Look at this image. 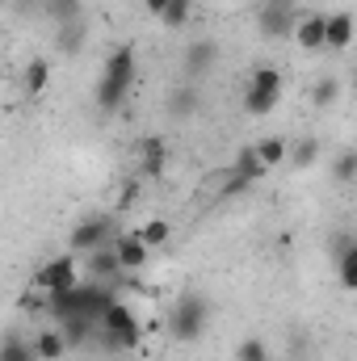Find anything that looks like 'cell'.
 Here are the masks:
<instances>
[{
  "label": "cell",
  "instance_id": "26",
  "mask_svg": "<svg viewBox=\"0 0 357 361\" xmlns=\"http://www.w3.org/2000/svg\"><path fill=\"white\" fill-rule=\"evenodd\" d=\"M337 97H341V80L337 76H324V80H315L311 85V101L324 109V105H337Z\"/></svg>",
  "mask_w": 357,
  "mask_h": 361
},
{
  "label": "cell",
  "instance_id": "6",
  "mask_svg": "<svg viewBox=\"0 0 357 361\" xmlns=\"http://www.w3.org/2000/svg\"><path fill=\"white\" fill-rule=\"evenodd\" d=\"M30 281H34V290H42L47 298H55V294H68L72 286H80V273H76V261L68 252V257H55V261L38 265Z\"/></svg>",
  "mask_w": 357,
  "mask_h": 361
},
{
  "label": "cell",
  "instance_id": "28",
  "mask_svg": "<svg viewBox=\"0 0 357 361\" xmlns=\"http://www.w3.org/2000/svg\"><path fill=\"white\" fill-rule=\"evenodd\" d=\"M332 180H337V185H353L357 180V152H341V156H337Z\"/></svg>",
  "mask_w": 357,
  "mask_h": 361
},
{
  "label": "cell",
  "instance_id": "7",
  "mask_svg": "<svg viewBox=\"0 0 357 361\" xmlns=\"http://www.w3.org/2000/svg\"><path fill=\"white\" fill-rule=\"evenodd\" d=\"M214 63H219V42H214V38H198V42L185 47L181 68H185L189 80H206V76L214 72Z\"/></svg>",
  "mask_w": 357,
  "mask_h": 361
},
{
  "label": "cell",
  "instance_id": "31",
  "mask_svg": "<svg viewBox=\"0 0 357 361\" xmlns=\"http://www.w3.org/2000/svg\"><path fill=\"white\" fill-rule=\"evenodd\" d=\"M244 189H253V180H244L240 173H227V185H223V193H244Z\"/></svg>",
  "mask_w": 357,
  "mask_h": 361
},
{
  "label": "cell",
  "instance_id": "21",
  "mask_svg": "<svg viewBox=\"0 0 357 361\" xmlns=\"http://www.w3.org/2000/svg\"><path fill=\"white\" fill-rule=\"evenodd\" d=\"M0 361H38V349H34V341H21L17 332H8L4 349H0Z\"/></svg>",
  "mask_w": 357,
  "mask_h": 361
},
{
  "label": "cell",
  "instance_id": "4",
  "mask_svg": "<svg viewBox=\"0 0 357 361\" xmlns=\"http://www.w3.org/2000/svg\"><path fill=\"white\" fill-rule=\"evenodd\" d=\"M277 101H282V72L265 63L244 85V109H248V118H265V114L277 109Z\"/></svg>",
  "mask_w": 357,
  "mask_h": 361
},
{
  "label": "cell",
  "instance_id": "16",
  "mask_svg": "<svg viewBox=\"0 0 357 361\" xmlns=\"http://www.w3.org/2000/svg\"><path fill=\"white\" fill-rule=\"evenodd\" d=\"M34 349H38V361H59L72 345H68L63 328H42V332L34 336Z\"/></svg>",
  "mask_w": 357,
  "mask_h": 361
},
{
  "label": "cell",
  "instance_id": "3",
  "mask_svg": "<svg viewBox=\"0 0 357 361\" xmlns=\"http://www.w3.org/2000/svg\"><path fill=\"white\" fill-rule=\"evenodd\" d=\"M206 324H210V298L206 294H181L177 302H173V311H169V332H173V341L181 345H189V341H202V332H206Z\"/></svg>",
  "mask_w": 357,
  "mask_h": 361
},
{
  "label": "cell",
  "instance_id": "19",
  "mask_svg": "<svg viewBox=\"0 0 357 361\" xmlns=\"http://www.w3.org/2000/svg\"><path fill=\"white\" fill-rule=\"evenodd\" d=\"M253 147H257V156L265 160V169L282 164V160H290V143H286L282 135H265V139H257Z\"/></svg>",
  "mask_w": 357,
  "mask_h": 361
},
{
  "label": "cell",
  "instance_id": "29",
  "mask_svg": "<svg viewBox=\"0 0 357 361\" xmlns=\"http://www.w3.org/2000/svg\"><path fill=\"white\" fill-rule=\"evenodd\" d=\"M290 160H294V169H311V164L320 160V143H315V139L294 143V147H290Z\"/></svg>",
  "mask_w": 357,
  "mask_h": 361
},
{
  "label": "cell",
  "instance_id": "22",
  "mask_svg": "<svg viewBox=\"0 0 357 361\" xmlns=\"http://www.w3.org/2000/svg\"><path fill=\"white\" fill-rule=\"evenodd\" d=\"M47 85H51V63H47V59H30V63H25V92L38 97Z\"/></svg>",
  "mask_w": 357,
  "mask_h": 361
},
{
  "label": "cell",
  "instance_id": "25",
  "mask_svg": "<svg viewBox=\"0 0 357 361\" xmlns=\"http://www.w3.org/2000/svg\"><path fill=\"white\" fill-rule=\"evenodd\" d=\"M160 21H164L169 30H181V25H189V21H193V0H173V4L160 13Z\"/></svg>",
  "mask_w": 357,
  "mask_h": 361
},
{
  "label": "cell",
  "instance_id": "1",
  "mask_svg": "<svg viewBox=\"0 0 357 361\" xmlns=\"http://www.w3.org/2000/svg\"><path fill=\"white\" fill-rule=\"evenodd\" d=\"M135 80H139V59H135V47H114L109 55H105V63H101V80H97V105L109 114V109H118L131 89H135Z\"/></svg>",
  "mask_w": 357,
  "mask_h": 361
},
{
  "label": "cell",
  "instance_id": "24",
  "mask_svg": "<svg viewBox=\"0 0 357 361\" xmlns=\"http://www.w3.org/2000/svg\"><path fill=\"white\" fill-rule=\"evenodd\" d=\"M42 8H47V17H51V21H59V25L80 21V0H47Z\"/></svg>",
  "mask_w": 357,
  "mask_h": 361
},
{
  "label": "cell",
  "instance_id": "11",
  "mask_svg": "<svg viewBox=\"0 0 357 361\" xmlns=\"http://www.w3.org/2000/svg\"><path fill=\"white\" fill-rule=\"evenodd\" d=\"M294 38H298V47L303 51H328V17L324 13H303L298 17V25H294Z\"/></svg>",
  "mask_w": 357,
  "mask_h": 361
},
{
  "label": "cell",
  "instance_id": "8",
  "mask_svg": "<svg viewBox=\"0 0 357 361\" xmlns=\"http://www.w3.org/2000/svg\"><path fill=\"white\" fill-rule=\"evenodd\" d=\"M294 25H298V8H290L286 0H273L257 13V30L265 38H286V34H294Z\"/></svg>",
  "mask_w": 357,
  "mask_h": 361
},
{
  "label": "cell",
  "instance_id": "20",
  "mask_svg": "<svg viewBox=\"0 0 357 361\" xmlns=\"http://www.w3.org/2000/svg\"><path fill=\"white\" fill-rule=\"evenodd\" d=\"M139 231V240L147 244V248H164L169 240H173V223L169 219H147L143 227H135Z\"/></svg>",
  "mask_w": 357,
  "mask_h": 361
},
{
  "label": "cell",
  "instance_id": "12",
  "mask_svg": "<svg viewBox=\"0 0 357 361\" xmlns=\"http://www.w3.org/2000/svg\"><path fill=\"white\" fill-rule=\"evenodd\" d=\"M164 109H169L173 122H189L193 114H202V92H198V85H177V89H169Z\"/></svg>",
  "mask_w": 357,
  "mask_h": 361
},
{
  "label": "cell",
  "instance_id": "30",
  "mask_svg": "<svg viewBox=\"0 0 357 361\" xmlns=\"http://www.w3.org/2000/svg\"><path fill=\"white\" fill-rule=\"evenodd\" d=\"M273 353H269V345L261 341V336H248L240 349H236V361H269Z\"/></svg>",
  "mask_w": 357,
  "mask_h": 361
},
{
  "label": "cell",
  "instance_id": "9",
  "mask_svg": "<svg viewBox=\"0 0 357 361\" xmlns=\"http://www.w3.org/2000/svg\"><path fill=\"white\" fill-rule=\"evenodd\" d=\"M332 261H337L341 286H345L349 294H357V235H349V231L332 235Z\"/></svg>",
  "mask_w": 357,
  "mask_h": 361
},
{
  "label": "cell",
  "instance_id": "15",
  "mask_svg": "<svg viewBox=\"0 0 357 361\" xmlns=\"http://www.w3.org/2000/svg\"><path fill=\"white\" fill-rule=\"evenodd\" d=\"M353 13H328V51H349L353 47Z\"/></svg>",
  "mask_w": 357,
  "mask_h": 361
},
{
  "label": "cell",
  "instance_id": "27",
  "mask_svg": "<svg viewBox=\"0 0 357 361\" xmlns=\"http://www.w3.org/2000/svg\"><path fill=\"white\" fill-rule=\"evenodd\" d=\"M85 42V21H72V25H59V51L63 55H76Z\"/></svg>",
  "mask_w": 357,
  "mask_h": 361
},
{
  "label": "cell",
  "instance_id": "5",
  "mask_svg": "<svg viewBox=\"0 0 357 361\" xmlns=\"http://www.w3.org/2000/svg\"><path fill=\"white\" fill-rule=\"evenodd\" d=\"M114 240H118V235H114V219H109V214H89V219H80V223L72 227L68 248L80 252V257H89L97 248H109Z\"/></svg>",
  "mask_w": 357,
  "mask_h": 361
},
{
  "label": "cell",
  "instance_id": "17",
  "mask_svg": "<svg viewBox=\"0 0 357 361\" xmlns=\"http://www.w3.org/2000/svg\"><path fill=\"white\" fill-rule=\"evenodd\" d=\"M139 328V319H135V311L126 307V302H118L114 298V307L105 311V319H101V332H109V336H122V332H135Z\"/></svg>",
  "mask_w": 357,
  "mask_h": 361
},
{
  "label": "cell",
  "instance_id": "2",
  "mask_svg": "<svg viewBox=\"0 0 357 361\" xmlns=\"http://www.w3.org/2000/svg\"><path fill=\"white\" fill-rule=\"evenodd\" d=\"M114 307V286H105V281H80V286H72L68 294H55V298H47V311L63 324V319H105V311Z\"/></svg>",
  "mask_w": 357,
  "mask_h": 361
},
{
  "label": "cell",
  "instance_id": "32",
  "mask_svg": "<svg viewBox=\"0 0 357 361\" xmlns=\"http://www.w3.org/2000/svg\"><path fill=\"white\" fill-rule=\"evenodd\" d=\"M135 197H139V180H126V185H122V193H118V206H131Z\"/></svg>",
  "mask_w": 357,
  "mask_h": 361
},
{
  "label": "cell",
  "instance_id": "34",
  "mask_svg": "<svg viewBox=\"0 0 357 361\" xmlns=\"http://www.w3.org/2000/svg\"><path fill=\"white\" fill-rule=\"evenodd\" d=\"M265 4H273V0H265Z\"/></svg>",
  "mask_w": 357,
  "mask_h": 361
},
{
  "label": "cell",
  "instance_id": "23",
  "mask_svg": "<svg viewBox=\"0 0 357 361\" xmlns=\"http://www.w3.org/2000/svg\"><path fill=\"white\" fill-rule=\"evenodd\" d=\"M59 328H63V336H68V345H72V349H80L92 332H101V324H97V319H63Z\"/></svg>",
  "mask_w": 357,
  "mask_h": 361
},
{
  "label": "cell",
  "instance_id": "18",
  "mask_svg": "<svg viewBox=\"0 0 357 361\" xmlns=\"http://www.w3.org/2000/svg\"><path fill=\"white\" fill-rule=\"evenodd\" d=\"M231 173H240L244 180H253V185H257V180H265V173H269V169H265V160L257 156V147H240V156H236Z\"/></svg>",
  "mask_w": 357,
  "mask_h": 361
},
{
  "label": "cell",
  "instance_id": "33",
  "mask_svg": "<svg viewBox=\"0 0 357 361\" xmlns=\"http://www.w3.org/2000/svg\"><path fill=\"white\" fill-rule=\"evenodd\" d=\"M143 4H147V13H156V17H160V13H164L173 0H143Z\"/></svg>",
  "mask_w": 357,
  "mask_h": 361
},
{
  "label": "cell",
  "instance_id": "14",
  "mask_svg": "<svg viewBox=\"0 0 357 361\" xmlns=\"http://www.w3.org/2000/svg\"><path fill=\"white\" fill-rule=\"evenodd\" d=\"M89 273L92 281H105V286H114L118 277H122V261H118V248L109 244V248H97V252H89Z\"/></svg>",
  "mask_w": 357,
  "mask_h": 361
},
{
  "label": "cell",
  "instance_id": "10",
  "mask_svg": "<svg viewBox=\"0 0 357 361\" xmlns=\"http://www.w3.org/2000/svg\"><path fill=\"white\" fill-rule=\"evenodd\" d=\"M135 156H139V173L143 177H164V169H169V143L160 135L139 139L135 143Z\"/></svg>",
  "mask_w": 357,
  "mask_h": 361
},
{
  "label": "cell",
  "instance_id": "13",
  "mask_svg": "<svg viewBox=\"0 0 357 361\" xmlns=\"http://www.w3.org/2000/svg\"><path fill=\"white\" fill-rule=\"evenodd\" d=\"M114 248H118V261H122V269H126V273H139L143 265H147V257H152V248L139 240V231L118 235V240H114Z\"/></svg>",
  "mask_w": 357,
  "mask_h": 361
}]
</instances>
